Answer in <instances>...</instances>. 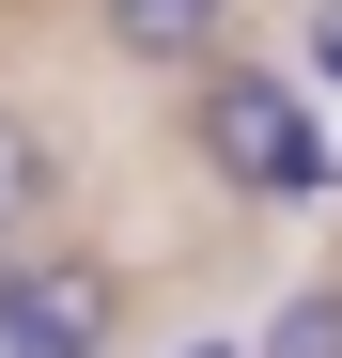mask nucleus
Listing matches in <instances>:
<instances>
[{"label": "nucleus", "mask_w": 342, "mask_h": 358, "mask_svg": "<svg viewBox=\"0 0 342 358\" xmlns=\"http://www.w3.org/2000/svg\"><path fill=\"white\" fill-rule=\"evenodd\" d=\"M187 156L218 171L234 203H311L327 187V125H311V94L280 78V63H202V94H187Z\"/></svg>", "instance_id": "obj_1"}, {"label": "nucleus", "mask_w": 342, "mask_h": 358, "mask_svg": "<svg viewBox=\"0 0 342 358\" xmlns=\"http://www.w3.org/2000/svg\"><path fill=\"white\" fill-rule=\"evenodd\" d=\"M0 358H109V265H0Z\"/></svg>", "instance_id": "obj_2"}, {"label": "nucleus", "mask_w": 342, "mask_h": 358, "mask_svg": "<svg viewBox=\"0 0 342 358\" xmlns=\"http://www.w3.org/2000/svg\"><path fill=\"white\" fill-rule=\"evenodd\" d=\"M218 16H234V0H94V31L125 47V63H202Z\"/></svg>", "instance_id": "obj_3"}, {"label": "nucleus", "mask_w": 342, "mask_h": 358, "mask_svg": "<svg viewBox=\"0 0 342 358\" xmlns=\"http://www.w3.org/2000/svg\"><path fill=\"white\" fill-rule=\"evenodd\" d=\"M47 187H63V156H47V125H31V109H0V250H16V234L47 218Z\"/></svg>", "instance_id": "obj_4"}, {"label": "nucleus", "mask_w": 342, "mask_h": 358, "mask_svg": "<svg viewBox=\"0 0 342 358\" xmlns=\"http://www.w3.org/2000/svg\"><path fill=\"white\" fill-rule=\"evenodd\" d=\"M249 358H342V280H296V296L265 312V343H249Z\"/></svg>", "instance_id": "obj_5"}, {"label": "nucleus", "mask_w": 342, "mask_h": 358, "mask_svg": "<svg viewBox=\"0 0 342 358\" xmlns=\"http://www.w3.org/2000/svg\"><path fill=\"white\" fill-rule=\"evenodd\" d=\"M311 78H342V0H327V16H311Z\"/></svg>", "instance_id": "obj_6"}, {"label": "nucleus", "mask_w": 342, "mask_h": 358, "mask_svg": "<svg viewBox=\"0 0 342 358\" xmlns=\"http://www.w3.org/2000/svg\"><path fill=\"white\" fill-rule=\"evenodd\" d=\"M187 358H249V343H187Z\"/></svg>", "instance_id": "obj_7"}]
</instances>
